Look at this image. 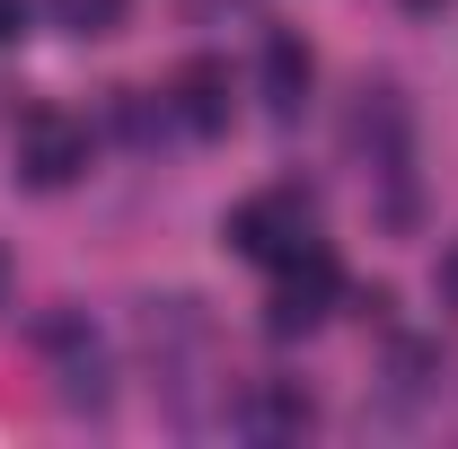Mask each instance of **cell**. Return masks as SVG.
<instances>
[{"label":"cell","instance_id":"obj_1","mask_svg":"<svg viewBox=\"0 0 458 449\" xmlns=\"http://www.w3.org/2000/svg\"><path fill=\"white\" fill-rule=\"evenodd\" d=\"M344 300V265L309 238V247H291L283 265H274V300H265V335H309V326H327V309Z\"/></svg>","mask_w":458,"mask_h":449},{"label":"cell","instance_id":"obj_2","mask_svg":"<svg viewBox=\"0 0 458 449\" xmlns=\"http://www.w3.org/2000/svg\"><path fill=\"white\" fill-rule=\"evenodd\" d=\"M18 185H36V194H54V185H71V176L89 168V123L62 106H27L18 114Z\"/></svg>","mask_w":458,"mask_h":449},{"label":"cell","instance_id":"obj_3","mask_svg":"<svg viewBox=\"0 0 458 449\" xmlns=\"http://www.w3.org/2000/svg\"><path fill=\"white\" fill-rule=\"evenodd\" d=\"M221 238L238 256H256V265H283L291 247H309V194L300 185H265V194H247L221 221Z\"/></svg>","mask_w":458,"mask_h":449},{"label":"cell","instance_id":"obj_4","mask_svg":"<svg viewBox=\"0 0 458 449\" xmlns=\"http://www.w3.org/2000/svg\"><path fill=\"white\" fill-rule=\"evenodd\" d=\"M238 423H247V432H265V441H291V432H309V423H318V405H309L300 379H256L247 405H238Z\"/></svg>","mask_w":458,"mask_h":449},{"label":"cell","instance_id":"obj_5","mask_svg":"<svg viewBox=\"0 0 458 449\" xmlns=\"http://www.w3.org/2000/svg\"><path fill=\"white\" fill-rule=\"evenodd\" d=\"M168 106H176L185 132H221V123H229V71H221V62H185L176 89H168Z\"/></svg>","mask_w":458,"mask_h":449},{"label":"cell","instance_id":"obj_6","mask_svg":"<svg viewBox=\"0 0 458 449\" xmlns=\"http://www.w3.org/2000/svg\"><path fill=\"white\" fill-rule=\"evenodd\" d=\"M309 71H318V62H309V45L274 27V36H265V62H256V89H265V106L291 114L300 97H309Z\"/></svg>","mask_w":458,"mask_h":449},{"label":"cell","instance_id":"obj_7","mask_svg":"<svg viewBox=\"0 0 458 449\" xmlns=\"http://www.w3.org/2000/svg\"><path fill=\"white\" fill-rule=\"evenodd\" d=\"M54 18L71 36H114V27L132 18V0H54Z\"/></svg>","mask_w":458,"mask_h":449},{"label":"cell","instance_id":"obj_8","mask_svg":"<svg viewBox=\"0 0 458 449\" xmlns=\"http://www.w3.org/2000/svg\"><path fill=\"white\" fill-rule=\"evenodd\" d=\"M18 36H27V0H0V54H9Z\"/></svg>","mask_w":458,"mask_h":449},{"label":"cell","instance_id":"obj_9","mask_svg":"<svg viewBox=\"0 0 458 449\" xmlns=\"http://www.w3.org/2000/svg\"><path fill=\"white\" fill-rule=\"evenodd\" d=\"M432 282H441V300H450V309H458V238H450V247H441V274H432Z\"/></svg>","mask_w":458,"mask_h":449},{"label":"cell","instance_id":"obj_10","mask_svg":"<svg viewBox=\"0 0 458 449\" xmlns=\"http://www.w3.org/2000/svg\"><path fill=\"white\" fill-rule=\"evenodd\" d=\"M405 9H432V0H405Z\"/></svg>","mask_w":458,"mask_h":449},{"label":"cell","instance_id":"obj_11","mask_svg":"<svg viewBox=\"0 0 458 449\" xmlns=\"http://www.w3.org/2000/svg\"><path fill=\"white\" fill-rule=\"evenodd\" d=\"M0 282H9V265H0Z\"/></svg>","mask_w":458,"mask_h":449}]
</instances>
